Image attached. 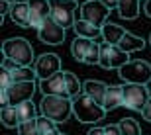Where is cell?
Listing matches in <instances>:
<instances>
[{
	"instance_id": "cell-7",
	"label": "cell",
	"mask_w": 151,
	"mask_h": 135,
	"mask_svg": "<svg viewBox=\"0 0 151 135\" xmlns=\"http://www.w3.org/2000/svg\"><path fill=\"white\" fill-rule=\"evenodd\" d=\"M124 106L128 110L141 112L143 106L149 102V88L147 84H134V82H124Z\"/></svg>"
},
{
	"instance_id": "cell-3",
	"label": "cell",
	"mask_w": 151,
	"mask_h": 135,
	"mask_svg": "<svg viewBox=\"0 0 151 135\" xmlns=\"http://www.w3.org/2000/svg\"><path fill=\"white\" fill-rule=\"evenodd\" d=\"M2 53H4V57L18 63L20 67H32V63H35L34 47L24 37H10V39H6L2 43Z\"/></svg>"
},
{
	"instance_id": "cell-12",
	"label": "cell",
	"mask_w": 151,
	"mask_h": 135,
	"mask_svg": "<svg viewBox=\"0 0 151 135\" xmlns=\"http://www.w3.org/2000/svg\"><path fill=\"white\" fill-rule=\"evenodd\" d=\"M39 90L43 96H67V80H65V73H57L53 76L45 80H39Z\"/></svg>"
},
{
	"instance_id": "cell-29",
	"label": "cell",
	"mask_w": 151,
	"mask_h": 135,
	"mask_svg": "<svg viewBox=\"0 0 151 135\" xmlns=\"http://www.w3.org/2000/svg\"><path fill=\"white\" fill-rule=\"evenodd\" d=\"M12 84H14L12 73H10V71H4V69H0V90H8Z\"/></svg>"
},
{
	"instance_id": "cell-36",
	"label": "cell",
	"mask_w": 151,
	"mask_h": 135,
	"mask_svg": "<svg viewBox=\"0 0 151 135\" xmlns=\"http://www.w3.org/2000/svg\"><path fill=\"white\" fill-rule=\"evenodd\" d=\"M86 135H106V133H104V127H92Z\"/></svg>"
},
{
	"instance_id": "cell-20",
	"label": "cell",
	"mask_w": 151,
	"mask_h": 135,
	"mask_svg": "<svg viewBox=\"0 0 151 135\" xmlns=\"http://www.w3.org/2000/svg\"><path fill=\"white\" fill-rule=\"evenodd\" d=\"M118 47H120L122 51H126V53H134V51H141L143 49V47H145V41L141 39V37H137V35L126 31V35H124L122 41L118 43Z\"/></svg>"
},
{
	"instance_id": "cell-5",
	"label": "cell",
	"mask_w": 151,
	"mask_h": 135,
	"mask_svg": "<svg viewBox=\"0 0 151 135\" xmlns=\"http://www.w3.org/2000/svg\"><path fill=\"white\" fill-rule=\"evenodd\" d=\"M118 74L124 82H134V84H147L151 82V65L147 61H134L126 63L122 69H118Z\"/></svg>"
},
{
	"instance_id": "cell-17",
	"label": "cell",
	"mask_w": 151,
	"mask_h": 135,
	"mask_svg": "<svg viewBox=\"0 0 151 135\" xmlns=\"http://www.w3.org/2000/svg\"><path fill=\"white\" fill-rule=\"evenodd\" d=\"M73 29H75V34H77V37L96 39L98 35H102V28H98V26H94V24L86 22V20H81V18H77V22H75Z\"/></svg>"
},
{
	"instance_id": "cell-4",
	"label": "cell",
	"mask_w": 151,
	"mask_h": 135,
	"mask_svg": "<svg viewBox=\"0 0 151 135\" xmlns=\"http://www.w3.org/2000/svg\"><path fill=\"white\" fill-rule=\"evenodd\" d=\"M71 55L75 61L84 65H98L100 63V43L88 37H75L71 43Z\"/></svg>"
},
{
	"instance_id": "cell-9",
	"label": "cell",
	"mask_w": 151,
	"mask_h": 135,
	"mask_svg": "<svg viewBox=\"0 0 151 135\" xmlns=\"http://www.w3.org/2000/svg\"><path fill=\"white\" fill-rule=\"evenodd\" d=\"M108 14H110V10L102 4L100 0H86V2L81 4L77 18L86 20V22H90V24H94V26H98V28H102V26L108 22Z\"/></svg>"
},
{
	"instance_id": "cell-25",
	"label": "cell",
	"mask_w": 151,
	"mask_h": 135,
	"mask_svg": "<svg viewBox=\"0 0 151 135\" xmlns=\"http://www.w3.org/2000/svg\"><path fill=\"white\" fill-rule=\"evenodd\" d=\"M29 4V12H35V14H39V16L47 18L51 14V4L49 0H26Z\"/></svg>"
},
{
	"instance_id": "cell-39",
	"label": "cell",
	"mask_w": 151,
	"mask_h": 135,
	"mask_svg": "<svg viewBox=\"0 0 151 135\" xmlns=\"http://www.w3.org/2000/svg\"><path fill=\"white\" fill-rule=\"evenodd\" d=\"M149 43H151V35H149Z\"/></svg>"
},
{
	"instance_id": "cell-22",
	"label": "cell",
	"mask_w": 151,
	"mask_h": 135,
	"mask_svg": "<svg viewBox=\"0 0 151 135\" xmlns=\"http://www.w3.org/2000/svg\"><path fill=\"white\" fill-rule=\"evenodd\" d=\"M65 73V80H67V94L69 98H77L83 94V82L78 80V76L71 71H63Z\"/></svg>"
},
{
	"instance_id": "cell-27",
	"label": "cell",
	"mask_w": 151,
	"mask_h": 135,
	"mask_svg": "<svg viewBox=\"0 0 151 135\" xmlns=\"http://www.w3.org/2000/svg\"><path fill=\"white\" fill-rule=\"evenodd\" d=\"M18 108V114H20V119L22 121H28V119H35L37 116H35V104L32 100L29 102H24V104H20Z\"/></svg>"
},
{
	"instance_id": "cell-19",
	"label": "cell",
	"mask_w": 151,
	"mask_h": 135,
	"mask_svg": "<svg viewBox=\"0 0 151 135\" xmlns=\"http://www.w3.org/2000/svg\"><path fill=\"white\" fill-rule=\"evenodd\" d=\"M118 14L124 20H135L139 14V0H118Z\"/></svg>"
},
{
	"instance_id": "cell-6",
	"label": "cell",
	"mask_w": 151,
	"mask_h": 135,
	"mask_svg": "<svg viewBox=\"0 0 151 135\" xmlns=\"http://www.w3.org/2000/svg\"><path fill=\"white\" fill-rule=\"evenodd\" d=\"M49 4H51L49 16L65 29L73 28L77 22V8H78L77 0H49Z\"/></svg>"
},
{
	"instance_id": "cell-40",
	"label": "cell",
	"mask_w": 151,
	"mask_h": 135,
	"mask_svg": "<svg viewBox=\"0 0 151 135\" xmlns=\"http://www.w3.org/2000/svg\"><path fill=\"white\" fill-rule=\"evenodd\" d=\"M61 135H63V133H61Z\"/></svg>"
},
{
	"instance_id": "cell-14",
	"label": "cell",
	"mask_w": 151,
	"mask_h": 135,
	"mask_svg": "<svg viewBox=\"0 0 151 135\" xmlns=\"http://www.w3.org/2000/svg\"><path fill=\"white\" fill-rule=\"evenodd\" d=\"M102 106H104L106 112H112V110H116V108L124 106V86L122 84H110L108 86Z\"/></svg>"
},
{
	"instance_id": "cell-1",
	"label": "cell",
	"mask_w": 151,
	"mask_h": 135,
	"mask_svg": "<svg viewBox=\"0 0 151 135\" xmlns=\"http://www.w3.org/2000/svg\"><path fill=\"white\" fill-rule=\"evenodd\" d=\"M39 116L53 119L57 124L67 121L73 116V98L67 96H43L39 102Z\"/></svg>"
},
{
	"instance_id": "cell-8",
	"label": "cell",
	"mask_w": 151,
	"mask_h": 135,
	"mask_svg": "<svg viewBox=\"0 0 151 135\" xmlns=\"http://www.w3.org/2000/svg\"><path fill=\"white\" fill-rule=\"evenodd\" d=\"M129 53L122 51L118 45L112 43H100V65L102 69H122L126 63H129Z\"/></svg>"
},
{
	"instance_id": "cell-18",
	"label": "cell",
	"mask_w": 151,
	"mask_h": 135,
	"mask_svg": "<svg viewBox=\"0 0 151 135\" xmlns=\"http://www.w3.org/2000/svg\"><path fill=\"white\" fill-rule=\"evenodd\" d=\"M126 35V29L120 28L118 24H112V22H106L102 26V39L106 43H112V45H118L122 41V37Z\"/></svg>"
},
{
	"instance_id": "cell-38",
	"label": "cell",
	"mask_w": 151,
	"mask_h": 135,
	"mask_svg": "<svg viewBox=\"0 0 151 135\" xmlns=\"http://www.w3.org/2000/svg\"><path fill=\"white\" fill-rule=\"evenodd\" d=\"M6 2H10V4H16V2H20V0H6Z\"/></svg>"
},
{
	"instance_id": "cell-15",
	"label": "cell",
	"mask_w": 151,
	"mask_h": 135,
	"mask_svg": "<svg viewBox=\"0 0 151 135\" xmlns=\"http://www.w3.org/2000/svg\"><path fill=\"white\" fill-rule=\"evenodd\" d=\"M29 4L28 2H16L12 4V10H10V18L12 22L20 26V28H29Z\"/></svg>"
},
{
	"instance_id": "cell-35",
	"label": "cell",
	"mask_w": 151,
	"mask_h": 135,
	"mask_svg": "<svg viewBox=\"0 0 151 135\" xmlns=\"http://www.w3.org/2000/svg\"><path fill=\"white\" fill-rule=\"evenodd\" d=\"M108 10H118V0H100Z\"/></svg>"
},
{
	"instance_id": "cell-37",
	"label": "cell",
	"mask_w": 151,
	"mask_h": 135,
	"mask_svg": "<svg viewBox=\"0 0 151 135\" xmlns=\"http://www.w3.org/2000/svg\"><path fill=\"white\" fill-rule=\"evenodd\" d=\"M143 10H145V14L151 18V0H145V6H143Z\"/></svg>"
},
{
	"instance_id": "cell-30",
	"label": "cell",
	"mask_w": 151,
	"mask_h": 135,
	"mask_svg": "<svg viewBox=\"0 0 151 135\" xmlns=\"http://www.w3.org/2000/svg\"><path fill=\"white\" fill-rule=\"evenodd\" d=\"M10 10H12V4H10V2L0 0V22H2L6 16H10Z\"/></svg>"
},
{
	"instance_id": "cell-21",
	"label": "cell",
	"mask_w": 151,
	"mask_h": 135,
	"mask_svg": "<svg viewBox=\"0 0 151 135\" xmlns=\"http://www.w3.org/2000/svg\"><path fill=\"white\" fill-rule=\"evenodd\" d=\"M0 119H2V124L4 127L12 129V127H18V125L22 124V119H20V114H18V108L16 106H6L0 110Z\"/></svg>"
},
{
	"instance_id": "cell-10",
	"label": "cell",
	"mask_w": 151,
	"mask_h": 135,
	"mask_svg": "<svg viewBox=\"0 0 151 135\" xmlns=\"http://www.w3.org/2000/svg\"><path fill=\"white\" fill-rule=\"evenodd\" d=\"M34 71H35V76H37L39 80L49 79L53 74L61 73V59H59L55 53H43L41 57L35 59Z\"/></svg>"
},
{
	"instance_id": "cell-16",
	"label": "cell",
	"mask_w": 151,
	"mask_h": 135,
	"mask_svg": "<svg viewBox=\"0 0 151 135\" xmlns=\"http://www.w3.org/2000/svg\"><path fill=\"white\" fill-rule=\"evenodd\" d=\"M106 90H108V84H104L102 80H86V82H83V92L86 96H90L92 100H96L98 104L104 102Z\"/></svg>"
},
{
	"instance_id": "cell-32",
	"label": "cell",
	"mask_w": 151,
	"mask_h": 135,
	"mask_svg": "<svg viewBox=\"0 0 151 135\" xmlns=\"http://www.w3.org/2000/svg\"><path fill=\"white\" fill-rule=\"evenodd\" d=\"M104 133H106V135H122V129H120V125L110 124V125L104 127Z\"/></svg>"
},
{
	"instance_id": "cell-26",
	"label": "cell",
	"mask_w": 151,
	"mask_h": 135,
	"mask_svg": "<svg viewBox=\"0 0 151 135\" xmlns=\"http://www.w3.org/2000/svg\"><path fill=\"white\" fill-rule=\"evenodd\" d=\"M12 79H14V82H32L37 76H35V71L32 67H20L12 73Z\"/></svg>"
},
{
	"instance_id": "cell-13",
	"label": "cell",
	"mask_w": 151,
	"mask_h": 135,
	"mask_svg": "<svg viewBox=\"0 0 151 135\" xmlns=\"http://www.w3.org/2000/svg\"><path fill=\"white\" fill-rule=\"evenodd\" d=\"M35 94V80L32 82H14L8 88V96H10V106H20L24 102H29Z\"/></svg>"
},
{
	"instance_id": "cell-33",
	"label": "cell",
	"mask_w": 151,
	"mask_h": 135,
	"mask_svg": "<svg viewBox=\"0 0 151 135\" xmlns=\"http://www.w3.org/2000/svg\"><path fill=\"white\" fill-rule=\"evenodd\" d=\"M141 118L145 119V121H151V98L145 106H143V110H141Z\"/></svg>"
},
{
	"instance_id": "cell-31",
	"label": "cell",
	"mask_w": 151,
	"mask_h": 135,
	"mask_svg": "<svg viewBox=\"0 0 151 135\" xmlns=\"http://www.w3.org/2000/svg\"><path fill=\"white\" fill-rule=\"evenodd\" d=\"M2 69H4V71H10V73H14L16 69H20V65H18V63H14L12 59H8V57H4V61H2Z\"/></svg>"
},
{
	"instance_id": "cell-28",
	"label": "cell",
	"mask_w": 151,
	"mask_h": 135,
	"mask_svg": "<svg viewBox=\"0 0 151 135\" xmlns=\"http://www.w3.org/2000/svg\"><path fill=\"white\" fill-rule=\"evenodd\" d=\"M18 135H39L37 118L28 119V121H22V124L18 125Z\"/></svg>"
},
{
	"instance_id": "cell-24",
	"label": "cell",
	"mask_w": 151,
	"mask_h": 135,
	"mask_svg": "<svg viewBox=\"0 0 151 135\" xmlns=\"http://www.w3.org/2000/svg\"><path fill=\"white\" fill-rule=\"evenodd\" d=\"M118 125L122 129V135H141V125L134 118H124Z\"/></svg>"
},
{
	"instance_id": "cell-2",
	"label": "cell",
	"mask_w": 151,
	"mask_h": 135,
	"mask_svg": "<svg viewBox=\"0 0 151 135\" xmlns=\"http://www.w3.org/2000/svg\"><path fill=\"white\" fill-rule=\"evenodd\" d=\"M106 114L108 112L104 110L102 104L92 100L84 92L81 96H77V98H73V116L81 124H96V121H102Z\"/></svg>"
},
{
	"instance_id": "cell-34",
	"label": "cell",
	"mask_w": 151,
	"mask_h": 135,
	"mask_svg": "<svg viewBox=\"0 0 151 135\" xmlns=\"http://www.w3.org/2000/svg\"><path fill=\"white\" fill-rule=\"evenodd\" d=\"M0 104H2V108L10 106V96H8V90H0Z\"/></svg>"
},
{
	"instance_id": "cell-11",
	"label": "cell",
	"mask_w": 151,
	"mask_h": 135,
	"mask_svg": "<svg viewBox=\"0 0 151 135\" xmlns=\"http://www.w3.org/2000/svg\"><path fill=\"white\" fill-rule=\"evenodd\" d=\"M65 34H67V29L63 28V26H59L51 16L45 18L43 26L37 29V37L43 41V43H47V45L63 43V41H65Z\"/></svg>"
},
{
	"instance_id": "cell-23",
	"label": "cell",
	"mask_w": 151,
	"mask_h": 135,
	"mask_svg": "<svg viewBox=\"0 0 151 135\" xmlns=\"http://www.w3.org/2000/svg\"><path fill=\"white\" fill-rule=\"evenodd\" d=\"M37 127H39V135H61L57 121L45 118V116H37Z\"/></svg>"
}]
</instances>
